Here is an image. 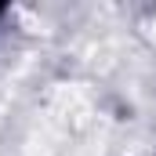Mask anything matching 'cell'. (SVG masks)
I'll use <instances>...</instances> for the list:
<instances>
[{
  "instance_id": "obj_2",
  "label": "cell",
  "mask_w": 156,
  "mask_h": 156,
  "mask_svg": "<svg viewBox=\"0 0 156 156\" xmlns=\"http://www.w3.org/2000/svg\"><path fill=\"white\" fill-rule=\"evenodd\" d=\"M153 40H156V22H153Z\"/></svg>"
},
{
  "instance_id": "obj_1",
  "label": "cell",
  "mask_w": 156,
  "mask_h": 156,
  "mask_svg": "<svg viewBox=\"0 0 156 156\" xmlns=\"http://www.w3.org/2000/svg\"><path fill=\"white\" fill-rule=\"evenodd\" d=\"M120 156H153V145L149 142H127Z\"/></svg>"
}]
</instances>
